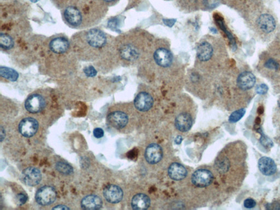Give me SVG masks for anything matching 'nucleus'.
I'll use <instances>...</instances> for the list:
<instances>
[{
    "label": "nucleus",
    "instance_id": "nucleus-26",
    "mask_svg": "<svg viewBox=\"0 0 280 210\" xmlns=\"http://www.w3.org/2000/svg\"><path fill=\"white\" fill-rule=\"evenodd\" d=\"M256 91L259 95H264L268 92V87L265 84H261L257 87Z\"/></svg>",
    "mask_w": 280,
    "mask_h": 210
},
{
    "label": "nucleus",
    "instance_id": "nucleus-20",
    "mask_svg": "<svg viewBox=\"0 0 280 210\" xmlns=\"http://www.w3.org/2000/svg\"><path fill=\"white\" fill-rule=\"evenodd\" d=\"M81 207L84 210H99L103 207V202L99 196L90 195L82 200Z\"/></svg>",
    "mask_w": 280,
    "mask_h": 210
},
{
    "label": "nucleus",
    "instance_id": "nucleus-33",
    "mask_svg": "<svg viewBox=\"0 0 280 210\" xmlns=\"http://www.w3.org/2000/svg\"><path fill=\"white\" fill-rule=\"evenodd\" d=\"M164 23H165L167 26L171 27L172 25H174V23H175V20L174 19L171 20H164Z\"/></svg>",
    "mask_w": 280,
    "mask_h": 210
},
{
    "label": "nucleus",
    "instance_id": "nucleus-37",
    "mask_svg": "<svg viewBox=\"0 0 280 210\" xmlns=\"http://www.w3.org/2000/svg\"><path fill=\"white\" fill-rule=\"evenodd\" d=\"M39 1V0H30L31 2H32L33 3H36L37 2Z\"/></svg>",
    "mask_w": 280,
    "mask_h": 210
},
{
    "label": "nucleus",
    "instance_id": "nucleus-22",
    "mask_svg": "<svg viewBox=\"0 0 280 210\" xmlns=\"http://www.w3.org/2000/svg\"><path fill=\"white\" fill-rule=\"evenodd\" d=\"M0 76L1 79L15 82L19 78V74L15 70L1 66L0 68Z\"/></svg>",
    "mask_w": 280,
    "mask_h": 210
},
{
    "label": "nucleus",
    "instance_id": "nucleus-8",
    "mask_svg": "<svg viewBox=\"0 0 280 210\" xmlns=\"http://www.w3.org/2000/svg\"><path fill=\"white\" fill-rule=\"evenodd\" d=\"M154 104L153 98L148 92H141L137 95L134 101L135 109L141 112L149 111Z\"/></svg>",
    "mask_w": 280,
    "mask_h": 210
},
{
    "label": "nucleus",
    "instance_id": "nucleus-7",
    "mask_svg": "<svg viewBox=\"0 0 280 210\" xmlns=\"http://www.w3.org/2000/svg\"><path fill=\"white\" fill-rule=\"evenodd\" d=\"M213 179H214V176L212 172L207 169L197 170L192 176L193 184L199 188H204L210 186Z\"/></svg>",
    "mask_w": 280,
    "mask_h": 210
},
{
    "label": "nucleus",
    "instance_id": "nucleus-24",
    "mask_svg": "<svg viewBox=\"0 0 280 210\" xmlns=\"http://www.w3.org/2000/svg\"><path fill=\"white\" fill-rule=\"evenodd\" d=\"M246 111L245 109H240L234 112L229 117V122L231 123H236L241 120L245 115Z\"/></svg>",
    "mask_w": 280,
    "mask_h": 210
},
{
    "label": "nucleus",
    "instance_id": "nucleus-4",
    "mask_svg": "<svg viewBox=\"0 0 280 210\" xmlns=\"http://www.w3.org/2000/svg\"><path fill=\"white\" fill-rule=\"evenodd\" d=\"M54 92L51 89H41L31 94L26 99L25 109L32 114L43 113L49 107L56 104Z\"/></svg>",
    "mask_w": 280,
    "mask_h": 210
},
{
    "label": "nucleus",
    "instance_id": "nucleus-3",
    "mask_svg": "<svg viewBox=\"0 0 280 210\" xmlns=\"http://www.w3.org/2000/svg\"><path fill=\"white\" fill-rule=\"evenodd\" d=\"M108 8L103 0H75L61 10L62 19L71 28L90 29L100 23Z\"/></svg>",
    "mask_w": 280,
    "mask_h": 210
},
{
    "label": "nucleus",
    "instance_id": "nucleus-13",
    "mask_svg": "<svg viewBox=\"0 0 280 210\" xmlns=\"http://www.w3.org/2000/svg\"><path fill=\"white\" fill-rule=\"evenodd\" d=\"M104 196L108 202L117 204L122 200L123 192L121 188L118 186L110 185L105 188Z\"/></svg>",
    "mask_w": 280,
    "mask_h": 210
},
{
    "label": "nucleus",
    "instance_id": "nucleus-23",
    "mask_svg": "<svg viewBox=\"0 0 280 210\" xmlns=\"http://www.w3.org/2000/svg\"><path fill=\"white\" fill-rule=\"evenodd\" d=\"M57 171L64 175H69L73 173V168L70 164L63 162H57L56 165Z\"/></svg>",
    "mask_w": 280,
    "mask_h": 210
},
{
    "label": "nucleus",
    "instance_id": "nucleus-16",
    "mask_svg": "<svg viewBox=\"0 0 280 210\" xmlns=\"http://www.w3.org/2000/svg\"><path fill=\"white\" fill-rule=\"evenodd\" d=\"M259 168L260 172L265 176H271L276 172L277 167L273 159L267 157H263L259 161Z\"/></svg>",
    "mask_w": 280,
    "mask_h": 210
},
{
    "label": "nucleus",
    "instance_id": "nucleus-28",
    "mask_svg": "<svg viewBox=\"0 0 280 210\" xmlns=\"http://www.w3.org/2000/svg\"><path fill=\"white\" fill-rule=\"evenodd\" d=\"M265 66L266 68L275 70L278 69L279 66L278 62L273 59H270L266 61Z\"/></svg>",
    "mask_w": 280,
    "mask_h": 210
},
{
    "label": "nucleus",
    "instance_id": "nucleus-34",
    "mask_svg": "<svg viewBox=\"0 0 280 210\" xmlns=\"http://www.w3.org/2000/svg\"><path fill=\"white\" fill-rule=\"evenodd\" d=\"M53 210H69L70 208L65 206V205H57V206L55 207V208H53L52 209Z\"/></svg>",
    "mask_w": 280,
    "mask_h": 210
},
{
    "label": "nucleus",
    "instance_id": "nucleus-32",
    "mask_svg": "<svg viewBox=\"0 0 280 210\" xmlns=\"http://www.w3.org/2000/svg\"><path fill=\"white\" fill-rule=\"evenodd\" d=\"M103 1L109 7L114 5L119 0H103Z\"/></svg>",
    "mask_w": 280,
    "mask_h": 210
},
{
    "label": "nucleus",
    "instance_id": "nucleus-15",
    "mask_svg": "<svg viewBox=\"0 0 280 210\" xmlns=\"http://www.w3.org/2000/svg\"><path fill=\"white\" fill-rule=\"evenodd\" d=\"M192 116L187 113H182L178 115L175 119V126L181 132H188L192 126Z\"/></svg>",
    "mask_w": 280,
    "mask_h": 210
},
{
    "label": "nucleus",
    "instance_id": "nucleus-29",
    "mask_svg": "<svg viewBox=\"0 0 280 210\" xmlns=\"http://www.w3.org/2000/svg\"><path fill=\"white\" fill-rule=\"evenodd\" d=\"M256 205L255 200L248 198L245 200L244 202V207L247 209H252L255 208Z\"/></svg>",
    "mask_w": 280,
    "mask_h": 210
},
{
    "label": "nucleus",
    "instance_id": "nucleus-2",
    "mask_svg": "<svg viewBox=\"0 0 280 210\" xmlns=\"http://www.w3.org/2000/svg\"><path fill=\"white\" fill-rule=\"evenodd\" d=\"M37 61L39 72L55 78H68L75 75L78 60L70 39L63 34L45 38L40 47Z\"/></svg>",
    "mask_w": 280,
    "mask_h": 210
},
{
    "label": "nucleus",
    "instance_id": "nucleus-18",
    "mask_svg": "<svg viewBox=\"0 0 280 210\" xmlns=\"http://www.w3.org/2000/svg\"><path fill=\"white\" fill-rule=\"evenodd\" d=\"M168 174L172 180L181 181L184 180L187 175V171L183 165L174 163L168 168Z\"/></svg>",
    "mask_w": 280,
    "mask_h": 210
},
{
    "label": "nucleus",
    "instance_id": "nucleus-5",
    "mask_svg": "<svg viewBox=\"0 0 280 210\" xmlns=\"http://www.w3.org/2000/svg\"><path fill=\"white\" fill-rule=\"evenodd\" d=\"M131 112L127 104L115 105L109 109L107 122L111 127L119 132H127L131 123Z\"/></svg>",
    "mask_w": 280,
    "mask_h": 210
},
{
    "label": "nucleus",
    "instance_id": "nucleus-21",
    "mask_svg": "<svg viewBox=\"0 0 280 210\" xmlns=\"http://www.w3.org/2000/svg\"><path fill=\"white\" fill-rule=\"evenodd\" d=\"M150 200L143 193L135 195L131 200V207L134 210H146L150 207Z\"/></svg>",
    "mask_w": 280,
    "mask_h": 210
},
{
    "label": "nucleus",
    "instance_id": "nucleus-14",
    "mask_svg": "<svg viewBox=\"0 0 280 210\" xmlns=\"http://www.w3.org/2000/svg\"><path fill=\"white\" fill-rule=\"evenodd\" d=\"M213 50L212 44L206 41H203L199 44L197 51V56L199 61L207 62L209 61L213 55Z\"/></svg>",
    "mask_w": 280,
    "mask_h": 210
},
{
    "label": "nucleus",
    "instance_id": "nucleus-12",
    "mask_svg": "<svg viewBox=\"0 0 280 210\" xmlns=\"http://www.w3.org/2000/svg\"><path fill=\"white\" fill-rule=\"evenodd\" d=\"M163 156V150L159 145L152 144L147 147L145 157L148 163L152 165L157 164L162 160Z\"/></svg>",
    "mask_w": 280,
    "mask_h": 210
},
{
    "label": "nucleus",
    "instance_id": "nucleus-6",
    "mask_svg": "<svg viewBox=\"0 0 280 210\" xmlns=\"http://www.w3.org/2000/svg\"><path fill=\"white\" fill-rule=\"evenodd\" d=\"M56 196V192L54 188L47 186L41 187L37 191L35 199L39 205L47 206L55 202Z\"/></svg>",
    "mask_w": 280,
    "mask_h": 210
},
{
    "label": "nucleus",
    "instance_id": "nucleus-31",
    "mask_svg": "<svg viewBox=\"0 0 280 210\" xmlns=\"http://www.w3.org/2000/svg\"><path fill=\"white\" fill-rule=\"evenodd\" d=\"M94 136L97 138L103 137L104 135V132L103 129L100 128H96L93 131Z\"/></svg>",
    "mask_w": 280,
    "mask_h": 210
},
{
    "label": "nucleus",
    "instance_id": "nucleus-30",
    "mask_svg": "<svg viewBox=\"0 0 280 210\" xmlns=\"http://www.w3.org/2000/svg\"><path fill=\"white\" fill-rule=\"evenodd\" d=\"M27 196L24 193H19L17 195L18 203H19L20 205L25 204L26 202H27Z\"/></svg>",
    "mask_w": 280,
    "mask_h": 210
},
{
    "label": "nucleus",
    "instance_id": "nucleus-25",
    "mask_svg": "<svg viewBox=\"0 0 280 210\" xmlns=\"http://www.w3.org/2000/svg\"><path fill=\"white\" fill-rule=\"evenodd\" d=\"M53 4L60 10H63L69 4L73 2L75 0H50Z\"/></svg>",
    "mask_w": 280,
    "mask_h": 210
},
{
    "label": "nucleus",
    "instance_id": "nucleus-1",
    "mask_svg": "<svg viewBox=\"0 0 280 210\" xmlns=\"http://www.w3.org/2000/svg\"><path fill=\"white\" fill-rule=\"evenodd\" d=\"M70 42L79 61L92 62L101 73L110 72L119 62L115 38L100 28L80 31Z\"/></svg>",
    "mask_w": 280,
    "mask_h": 210
},
{
    "label": "nucleus",
    "instance_id": "nucleus-9",
    "mask_svg": "<svg viewBox=\"0 0 280 210\" xmlns=\"http://www.w3.org/2000/svg\"><path fill=\"white\" fill-rule=\"evenodd\" d=\"M38 129V123L33 118H25L21 120L19 125L20 133L24 137H33Z\"/></svg>",
    "mask_w": 280,
    "mask_h": 210
},
{
    "label": "nucleus",
    "instance_id": "nucleus-35",
    "mask_svg": "<svg viewBox=\"0 0 280 210\" xmlns=\"http://www.w3.org/2000/svg\"><path fill=\"white\" fill-rule=\"evenodd\" d=\"M5 137V132H4V129L2 127L1 128V141H2Z\"/></svg>",
    "mask_w": 280,
    "mask_h": 210
},
{
    "label": "nucleus",
    "instance_id": "nucleus-10",
    "mask_svg": "<svg viewBox=\"0 0 280 210\" xmlns=\"http://www.w3.org/2000/svg\"><path fill=\"white\" fill-rule=\"evenodd\" d=\"M22 180L26 185L34 187L38 185L42 179L39 170L34 167L26 168L22 172Z\"/></svg>",
    "mask_w": 280,
    "mask_h": 210
},
{
    "label": "nucleus",
    "instance_id": "nucleus-11",
    "mask_svg": "<svg viewBox=\"0 0 280 210\" xmlns=\"http://www.w3.org/2000/svg\"><path fill=\"white\" fill-rule=\"evenodd\" d=\"M153 57L155 63L162 68H168L172 63V54L166 48L161 47L157 49L154 53Z\"/></svg>",
    "mask_w": 280,
    "mask_h": 210
},
{
    "label": "nucleus",
    "instance_id": "nucleus-27",
    "mask_svg": "<svg viewBox=\"0 0 280 210\" xmlns=\"http://www.w3.org/2000/svg\"><path fill=\"white\" fill-rule=\"evenodd\" d=\"M261 144L265 147H272L273 146V143L272 140L265 135H262L261 138Z\"/></svg>",
    "mask_w": 280,
    "mask_h": 210
},
{
    "label": "nucleus",
    "instance_id": "nucleus-17",
    "mask_svg": "<svg viewBox=\"0 0 280 210\" xmlns=\"http://www.w3.org/2000/svg\"><path fill=\"white\" fill-rule=\"evenodd\" d=\"M256 79L255 75L250 72H244L237 79L238 87L243 91L249 90L254 87Z\"/></svg>",
    "mask_w": 280,
    "mask_h": 210
},
{
    "label": "nucleus",
    "instance_id": "nucleus-19",
    "mask_svg": "<svg viewBox=\"0 0 280 210\" xmlns=\"http://www.w3.org/2000/svg\"><path fill=\"white\" fill-rule=\"evenodd\" d=\"M260 28L265 33L272 32L276 27V22L273 16L268 14L261 15L258 19Z\"/></svg>",
    "mask_w": 280,
    "mask_h": 210
},
{
    "label": "nucleus",
    "instance_id": "nucleus-36",
    "mask_svg": "<svg viewBox=\"0 0 280 210\" xmlns=\"http://www.w3.org/2000/svg\"><path fill=\"white\" fill-rule=\"evenodd\" d=\"M182 141V138L181 136H178L175 139V143L176 144H180Z\"/></svg>",
    "mask_w": 280,
    "mask_h": 210
}]
</instances>
